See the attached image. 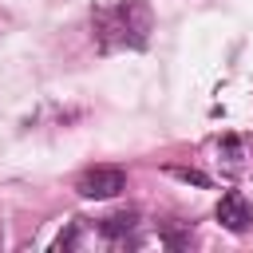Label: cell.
Returning <instances> with one entry per match:
<instances>
[{
    "mask_svg": "<svg viewBox=\"0 0 253 253\" xmlns=\"http://www.w3.org/2000/svg\"><path fill=\"white\" fill-rule=\"evenodd\" d=\"M150 4L146 0H107L91 12V36L99 51H142L150 40Z\"/></svg>",
    "mask_w": 253,
    "mask_h": 253,
    "instance_id": "1",
    "label": "cell"
},
{
    "mask_svg": "<svg viewBox=\"0 0 253 253\" xmlns=\"http://www.w3.org/2000/svg\"><path fill=\"white\" fill-rule=\"evenodd\" d=\"M123 190H126V174L119 166H91L75 178V194L87 202H107V198H119Z\"/></svg>",
    "mask_w": 253,
    "mask_h": 253,
    "instance_id": "2",
    "label": "cell"
},
{
    "mask_svg": "<svg viewBox=\"0 0 253 253\" xmlns=\"http://www.w3.org/2000/svg\"><path fill=\"white\" fill-rule=\"evenodd\" d=\"M217 221H221L229 233H245V229H249L253 210H249V202H245L241 190H225V194H221V202H217Z\"/></svg>",
    "mask_w": 253,
    "mask_h": 253,
    "instance_id": "3",
    "label": "cell"
},
{
    "mask_svg": "<svg viewBox=\"0 0 253 253\" xmlns=\"http://www.w3.org/2000/svg\"><path fill=\"white\" fill-rule=\"evenodd\" d=\"M103 237H111V241H119V237H126L130 229H134V213H115V217H107L103 225Z\"/></svg>",
    "mask_w": 253,
    "mask_h": 253,
    "instance_id": "4",
    "label": "cell"
},
{
    "mask_svg": "<svg viewBox=\"0 0 253 253\" xmlns=\"http://www.w3.org/2000/svg\"><path fill=\"white\" fill-rule=\"evenodd\" d=\"M166 174H170V178H178V182H190V186L210 190V178H206L202 170H190V166H166Z\"/></svg>",
    "mask_w": 253,
    "mask_h": 253,
    "instance_id": "5",
    "label": "cell"
},
{
    "mask_svg": "<svg viewBox=\"0 0 253 253\" xmlns=\"http://www.w3.org/2000/svg\"><path fill=\"white\" fill-rule=\"evenodd\" d=\"M75 237H79V225H67V233H59L55 249H71V245H75Z\"/></svg>",
    "mask_w": 253,
    "mask_h": 253,
    "instance_id": "6",
    "label": "cell"
}]
</instances>
